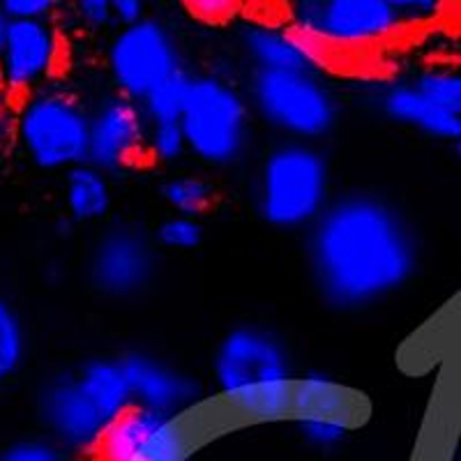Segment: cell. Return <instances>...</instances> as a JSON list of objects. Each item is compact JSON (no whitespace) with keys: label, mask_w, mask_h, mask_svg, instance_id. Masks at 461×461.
Listing matches in <instances>:
<instances>
[{"label":"cell","mask_w":461,"mask_h":461,"mask_svg":"<svg viewBox=\"0 0 461 461\" xmlns=\"http://www.w3.org/2000/svg\"><path fill=\"white\" fill-rule=\"evenodd\" d=\"M5 143H14V113L0 111V148Z\"/></svg>","instance_id":"obj_31"},{"label":"cell","mask_w":461,"mask_h":461,"mask_svg":"<svg viewBox=\"0 0 461 461\" xmlns=\"http://www.w3.org/2000/svg\"><path fill=\"white\" fill-rule=\"evenodd\" d=\"M118 360L125 369L134 406L173 418H189L203 402L201 383L176 362L141 348L122 353Z\"/></svg>","instance_id":"obj_15"},{"label":"cell","mask_w":461,"mask_h":461,"mask_svg":"<svg viewBox=\"0 0 461 461\" xmlns=\"http://www.w3.org/2000/svg\"><path fill=\"white\" fill-rule=\"evenodd\" d=\"M7 26H10V16L5 14V10H3V0H0V44L5 40Z\"/></svg>","instance_id":"obj_32"},{"label":"cell","mask_w":461,"mask_h":461,"mask_svg":"<svg viewBox=\"0 0 461 461\" xmlns=\"http://www.w3.org/2000/svg\"><path fill=\"white\" fill-rule=\"evenodd\" d=\"M148 121L141 104L113 93L90 109L88 162L109 176L125 173L146 158Z\"/></svg>","instance_id":"obj_14"},{"label":"cell","mask_w":461,"mask_h":461,"mask_svg":"<svg viewBox=\"0 0 461 461\" xmlns=\"http://www.w3.org/2000/svg\"><path fill=\"white\" fill-rule=\"evenodd\" d=\"M212 383L233 418L247 425L288 422L295 362L286 341L258 323H240L224 332L215 346Z\"/></svg>","instance_id":"obj_2"},{"label":"cell","mask_w":461,"mask_h":461,"mask_svg":"<svg viewBox=\"0 0 461 461\" xmlns=\"http://www.w3.org/2000/svg\"><path fill=\"white\" fill-rule=\"evenodd\" d=\"M406 28H434L450 10L452 0H385Z\"/></svg>","instance_id":"obj_27"},{"label":"cell","mask_w":461,"mask_h":461,"mask_svg":"<svg viewBox=\"0 0 461 461\" xmlns=\"http://www.w3.org/2000/svg\"><path fill=\"white\" fill-rule=\"evenodd\" d=\"M35 411L44 436L72 456L95 455L106 429L118 420L90 388L79 367L44 378L35 394Z\"/></svg>","instance_id":"obj_8"},{"label":"cell","mask_w":461,"mask_h":461,"mask_svg":"<svg viewBox=\"0 0 461 461\" xmlns=\"http://www.w3.org/2000/svg\"><path fill=\"white\" fill-rule=\"evenodd\" d=\"M411 81L440 109L461 115V69L431 65V68L411 74Z\"/></svg>","instance_id":"obj_22"},{"label":"cell","mask_w":461,"mask_h":461,"mask_svg":"<svg viewBox=\"0 0 461 461\" xmlns=\"http://www.w3.org/2000/svg\"><path fill=\"white\" fill-rule=\"evenodd\" d=\"M374 102L388 121L420 131L425 137L452 143L461 137V115L440 109L422 90H418L411 77L383 84Z\"/></svg>","instance_id":"obj_17"},{"label":"cell","mask_w":461,"mask_h":461,"mask_svg":"<svg viewBox=\"0 0 461 461\" xmlns=\"http://www.w3.org/2000/svg\"><path fill=\"white\" fill-rule=\"evenodd\" d=\"M330 164L312 141L277 143L266 152L257 173V210L279 230L310 229L330 196Z\"/></svg>","instance_id":"obj_3"},{"label":"cell","mask_w":461,"mask_h":461,"mask_svg":"<svg viewBox=\"0 0 461 461\" xmlns=\"http://www.w3.org/2000/svg\"><path fill=\"white\" fill-rule=\"evenodd\" d=\"M162 199L176 215L201 217L215 201V189L201 176L178 173L162 185Z\"/></svg>","instance_id":"obj_21"},{"label":"cell","mask_w":461,"mask_h":461,"mask_svg":"<svg viewBox=\"0 0 461 461\" xmlns=\"http://www.w3.org/2000/svg\"><path fill=\"white\" fill-rule=\"evenodd\" d=\"M152 236H155V242L164 252H194L203 242V224H201L199 217L171 212V215L159 221Z\"/></svg>","instance_id":"obj_23"},{"label":"cell","mask_w":461,"mask_h":461,"mask_svg":"<svg viewBox=\"0 0 461 461\" xmlns=\"http://www.w3.org/2000/svg\"><path fill=\"white\" fill-rule=\"evenodd\" d=\"M187 152V139L180 122H148L146 158L168 167L180 162Z\"/></svg>","instance_id":"obj_24"},{"label":"cell","mask_w":461,"mask_h":461,"mask_svg":"<svg viewBox=\"0 0 461 461\" xmlns=\"http://www.w3.org/2000/svg\"><path fill=\"white\" fill-rule=\"evenodd\" d=\"M365 418V397L341 378L325 372L298 374L288 422L307 447L316 452L337 450L351 438Z\"/></svg>","instance_id":"obj_9"},{"label":"cell","mask_w":461,"mask_h":461,"mask_svg":"<svg viewBox=\"0 0 461 461\" xmlns=\"http://www.w3.org/2000/svg\"><path fill=\"white\" fill-rule=\"evenodd\" d=\"M199 434L189 418L155 413L130 406L106 429L97 461H192Z\"/></svg>","instance_id":"obj_12"},{"label":"cell","mask_w":461,"mask_h":461,"mask_svg":"<svg viewBox=\"0 0 461 461\" xmlns=\"http://www.w3.org/2000/svg\"><path fill=\"white\" fill-rule=\"evenodd\" d=\"M192 19L208 26H224L233 23L245 14L249 0H180Z\"/></svg>","instance_id":"obj_26"},{"label":"cell","mask_w":461,"mask_h":461,"mask_svg":"<svg viewBox=\"0 0 461 461\" xmlns=\"http://www.w3.org/2000/svg\"><path fill=\"white\" fill-rule=\"evenodd\" d=\"M455 155H456V159H459V164H461V137L455 141Z\"/></svg>","instance_id":"obj_33"},{"label":"cell","mask_w":461,"mask_h":461,"mask_svg":"<svg viewBox=\"0 0 461 461\" xmlns=\"http://www.w3.org/2000/svg\"><path fill=\"white\" fill-rule=\"evenodd\" d=\"M28 357V332L14 304L0 295V385L22 372Z\"/></svg>","instance_id":"obj_20"},{"label":"cell","mask_w":461,"mask_h":461,"mask_svg":"<svg viewBox=\"0 0 461 461\" xmlns=\"http://www.w3.org/2000/svg\"><path fill=\"white\" fill-rule=\"evenodd\" d=\"M304 257L328 307L362 312L409 286L420 267V240L394 201L356 189L335 196L307 229Z\"/></svg>","instance_id":"obj_1"},{"label":"cell","mask_w":461,"mask_h":461,"mask_svg":"<svg viewBox=\"0 0 461 461\" xmlns=\"http://www.w3.org/2000/svg\"><path fill=\"white\" fill-rule=\"evenodd\" d=\"M158 249L155 236H148L141 226H109L90 247V286L111 300H131L146 294L158 277Z\"/></svg>","instance_id":"obj_11"},{"label":"cell","mask_w":461,"mask_h":461,"mask_svg":"<svg viewBox=\"0 0 461 461\" xmlns=\"http://www.w3.org/2000/svg\"><path fill=\"white\" fill-rule=\"evenodd\" d=\"M288 22L335 56H362L394 44L406 23L385 0H294Z\"/></svg>","instance_id":"obj_7"},{"label":"cell","mask_w":461,"mask_h":461,"mask_svg":"<svg viewBox=\"0 0 461 461\" xmlns=\"http://www.w3.org/2000/svg\"><path fill=\"white\" fill-rule=\"evenodd\" d=\"M63 201L68 215L79 224H97L106 220L113 205L109 173L90 162L69 168L65 173Z\"/></svg>","instance_id":"obj_18"},{"label":"cell","mask_w":461,"mask_h":461,"mask_svg":"<svg viewBox=\"0 0 461 461\" xmlns=\"http://www.w3.org/2000/svg\"><path fill=\"white\" fill-rule=\"evenodd\" d=\"M14 146L32 167L63 171L88 162L90 109L60 86H44L14 106Z\"/></svg>","instance_id":"obj_4"},{"label":"cell","mask_w":461,"mask_h":461,"mask_svg":"<svg viewBox=\"0 0 461 461\" xmlns=\"http://www.w3.org/2000/svg\"><path fill=\"white\" fill-rule=\"evenodd\" d=\"M148 0H111V14L113 22L127 26V23L141 22L146 16Z\"/></svg>","instance_id":"obj_30"},{"label":"cell","mask_w":461,"mask_h":461,"mask_svg":"<svg viewBox=\"0 0 461 461\" xmlns=\"http://www.w3.org/2000/svg\"><path fill=\"white\" fill-rule=\"evenodd\" d=\"M68 7L77 16V22L90 31L104 28L113 22L111 0H68Z\"/></svg>","instance_id":"obj_29"},{"label":"cell","mask_w":461,"mask_h":461,"mask_svg":"<svg viewBox=\"0 0 461 461\" xmlns=\"http://www.w3.org/2000/svg\"><path fill=\"white\" fill-rule=\"evenodd\" d=\"M0 461H74V456L49 436H26L0 447Z\"/></svg>","instance_id":"obj_25"},{"label":"cell","mask_w":461,"mask_h":461,"mask_svg":"<svg viewBox=\"0 0 461 461\" xmlns=\"http://www.w3.org/2000/svg\"><path fill=\"white\" fill-rule=\"evenodd\" d=\"M180 125L189 155L208 167H233L249 146L252 104L220 74H194Z\"/></svg>","instance_id":"obj_5"},{"label":"cell","mask_w":461,"mask_h":461,"mask_svg":"<svg viewBox=\"0 0 461 461\" xmlns=\"http://www.w3.org/2000/svg\"><path fill=\"white\" fill-rule=\"evenodd\" d=\"M106 69L115 93L141 102L155 86L183 69L178 40L167 23L143 16L115 32L106 49Z\"/></svg>","instance_id":"obj_10"},{"label":"cell","mask_w":461,"mask_h":461,"mask_svg":"<svg viewBox=\"0 0 461 461\" xmlns=\"http://www.w3.org/2000/svg\"><path fill=\"white\" fill-rule=\"evenodd\" d=\"M68 0H3V10L10 19H44L53 22Z\"/></svg>","instance_id":"obj_28"},{"label":"cell","mask_w":461,"mask_h":461,"mask_svg":"<svg viewBox=\"0 0 461 461\" xmlns=\"http://www.w3.org/2000/svg\"><path fill=\"white\" fill-rule=\"evenodd\" d=\"M189 88H192V74L187 69H178L171 77L158 84L143 97V115L148 122H180L183 111L187 106Z\"/></svg>","instance_id":"obj_19"},{"label":"cell","mask_w":461,"mask_h":461,"mask_svg":"<svg viewBox=\"0 0 461 461\" xmlns=\"http://www.w3.org/2000/svg\"><path fill=\"white\" fill-rule=\"evenodd\" d=\"M249 104L254 113L291 141H312L330 134L339 102L321 72L252 69Z\"/></svg>","instance_id":"obj_6"},{"label":"cell","mask_w":461,"mask_h":461,"mask_svg":"<svg viewBox=\"0 0 461 461\" xmlns=\"http://www.w3.org/2000/svg\"><path fill=\"white\" fill-rule=\"evenodd\" d=\"M63 63V37L53 22L10 19L0 44V90L22 100L44 88Z\"/></svg>","instance_id":"obj_13"},{"label":"cell","mask_w":461,"mask_h":461,"mask_svg":"<svg viewBox=\"0 0 461 461\" xmlns=\"http://www.w3.org/2000/svg\"><path fill=\"white\" fill-rule=\"evenodd\" d=\"M240 51L252 69L279 72H321L332 63V56L316 40L288 22L249 19L238 32Z\"/></svg>","instance_id":"obj_16"}]
</instances>
